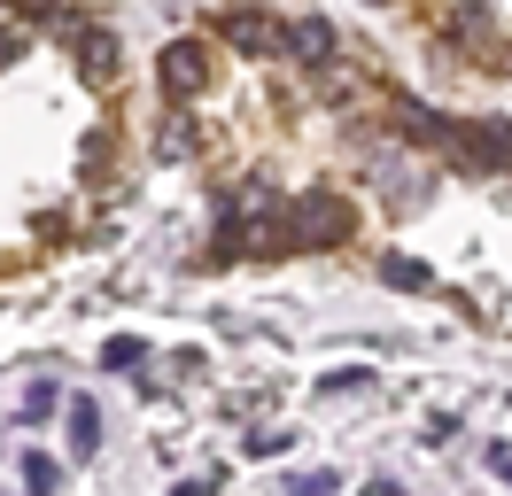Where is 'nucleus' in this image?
<instances>
[{
	"label": "nucleus",
	"instance_id": "f257e3e1",
	"mask_svg": "<svg viewBox=\"0 0 512 496\" xmlns=\"http://www.w3.org/2000/svg\"><path fill=\"white\" fill-rule=\"evenodd\" d=\"M342 233H350V202H334V194L280 202V256H288V248H311V241H342Z\"/></svg>",
	"mask_w": 512,
	"mask_h": 496
},
{
	"label": "nucleus",
	"instance_id": "f03ea898",
	"mask_svg": "<svg viewBox=\"0 0 512 496\" xmlns=\"http://www.w3.org/2000/svg\"><path fill=\"white\" fill-rule=\"evenodd\" d=\"M202 86H210V47H202V39H171V47H163V93L187 101V93H202Z\"/></svg>",
	"mask_w": 512,
	"mask_h": 496
},
{
	"label": "nucleus",
	"instance_id": "7ed1b4c3",
	"mask_svg": "<svg viewBox=\"0 0 512 496\" xmlns=\"http://www.w3.org/2000/svg\"><path fill=\"white\" fill-rule=\"evenodd\" d=\"M443 39L450 47H458V55H489V47H497V16H489V8H481V0H458V8H450V24H443Z\"/></svg>",
	"mask_w": 512,
	"mask_h": 496
},
{
	"label": "nucleus",
	"instance_id": "20e7f679",
	"mask_svg": "<svg viewBox=\"0 0 512 496\" xmlns=\"http://www.w3.org/2000/svg\"><path fill=\"white\" fill-rule=\"evenodd\" d=\"M443 148L458 155V163H474V171H481V163H505V155H512V132H505V124H450Z\"/></svg>",
	"mask_w": 512,
	"mask_h": 496
},
{
	"label": "nucleus",
	"instance_id": "39448f33",
	"mask_svg": "<svg viewBox=\"0 0 512 496\" xmlns=\"http://www.w3.org/2000/svg\"><path fill=\"white\" fill-rule=\"evenodd\" d=\"M225 39H233L241 55H280V47H288V31L272 24V16H256V8H233V16H225Z\"/></svg>",
	"mask_w": 512,
	"mask_h": 496
},
{
	"label": "nucleus",
	"instance_id": "423d86ee",
	"mask_svg": "<svg viewBox=\"0 0 512 496\" xmlns=\"http://www.w3.org/2000/svg\"><path fill=\"white\" fill-rule=\"evenodd\" d=\"M78 62H86V86H109L117 78V39L101 24H78Z\"/></svg>",
	"mask_w": 512,
	"mask_h": 496
},
{
	"label": "nucleus",
	"instance_id": "0eeeda50",
	"mask_svg": "<svg viewBox=\"0 0 512 496\" xmlns=\"http://www.w3.org/2000/svg\"><path fill=\"white\" fill-rule=\"evenodd\" d=\"M63 427H70V458H94V450H101V403L94 396H70Z\"/></svg>",
	"mask_w": 512,
	"mask_h": 496
},
{
	"label": "nucleus",
	"instance_id": "6e6552de",
	"mask_svg": "<svg viewBox=\"0 0 512 496\" xmlns=\"http://www.w3.org/2000/svg\"><path fill=\"white\" fill-rule=\"evenodd\" d=\"M288 55L295 62H326L334 55V31H326L319 16H303V24H288Z\"/></svg>",
	"mask_w": 512,
	"mask_h": 496
},
{
	"label": "nucleus",
	"instance_id": "1a4fd4ad",
	"mask_svg": "<svg viewBox=\"0 0 512 496\" xmlns=\"http://www.w3.org/2000/svg\"><path fill=\"white\" fill-rule=\"evenodd\" d=\"M381 279H388V287H404V295H427V287H435V272H427L419 256H381Z\"/></svg>",
	"mask_w": 512,
	"mask_h": 496
},
{
	"label": "nucleus",
	"instance_id": "9d476101",
	"mask_svg": "<svg viewBox=\"0 0 512 496\" xmlns=\"http://www.w3.org/2000/svg\"><path fill=\"white\" fill-rule=\"evenodd\" d=\"M101 365H109V372H140V365H148V341L109 334V341H101Z\"/></svg>",
	"mask_w": 512,
	"mask_h": 496
},
{
	"label": "nucleus",
	"instance_id": "9b49d317",
	"mask_svg": "<svg viewBox=\"0 0 512 496\" xmlns=\"http://www.w3.org/2000/svg\"><path fill=\"white\" fill-rule=\"evenodd\" d=\"M24 489H32V496H55V489H63V465L47 458V450H24Z\"/></svg>",
	"mask_w": 512,
	"mask_h": 496
},
{
	"label": "nucleus",
	"instance_id": "f8f14e48",
	"mask_svg": "<svg viewBox=\"0 0 512 496\" xmlns=\"http://www.w3.org/2000/svg\"><path fill=\"white\" fill-rule=\"evenodd\" d=\"M334 489H342V473H326V465L303 473V481H288V496H334Z\"/></svg>",
	"mask_w": 512,
	"mask_h": 496
},
{
	"label": "nucleus",
	"instance_id": "ddd939ff",
	"mask_svg": "<svg viewBox=\"0 0 512 496\" xmlns=\"http://www.w3.org/2000/svg\"><path fill=\"white\" fill-rule=\"evenodd\" d=\"M39 411H55V380H32V388H24V419H39Z\"/></svg>",
	"mask_w": 512,
	"mask_h": 496
},
{
	"label": "nucleus",
	"instance_id": "4468645a",
	"mask_svg": "<svg viewBox=\"0 0 512 496\" xmlns=\"http://www.w3.org/2000/svg\"><path fill=\"white\" fill-rule=\"evenodd\" d=\"M241 450H249V458H280V450H288V434H241Z\"/></svg>",
	"mask_w": 512,
	"mask_h": 496
},
{
	"label": "nucleus",
	"instance_id": "2eb2a0df",
	"mask_svg": "<svg viewBox=\"0 0 512 496\" xmlns=\"http://www.w3.org/2000/svg\"><path fill=\"white\" fill-rule=\"evenodd\" d=\"M210 489H218V473H194V481H179L171 496H210Z\"/></svg>",
	"mask_w": 512,
	"mask_h": 496
},
{
	"label": "nucleus",
	"instance_id": "dca6fc26",
	"mask_svg": "<svg viewBox=\"0 0 512 496\" xmlns=\"http://www.w3.org/2000/svg\"><path fill=\"white\" fill-rule=\"evenodd\" d=\"M489 473H497V481H512V442H497V450H489Z\"/></svg>",
	"mask_w": 512,
	"mask_h": 496
},
{
	"label": "nucleus",
	"instance_id": "f3484780",
	"mask_svg": "<svg viewBox=\"0 0 512 496\" xmlns=\"http://www.w3.org/2000/svg\"><path fill=\"white\" fill-rule=\"evenodd\" d=\"M365 496H404V481H388V473H373V481H365Z\"/></svg>",
	"mask_w": 512,
	"mask_h": 496
},
{
	"label": "nucleus",
	"instance_id": "a211bd4d",
	"mask_svg": "<svg viewBox=\"0 0 512 496\" xmlns=\"http://www.w3.org/2000/svg\"><path fill=\"white\" fill-rule=\"evenodd\" d=\"M0 55H24V39H16V31H0Z\"/></svg>",
	"mask_w": 512,
	"mask_h": 496
}]
</instances>
